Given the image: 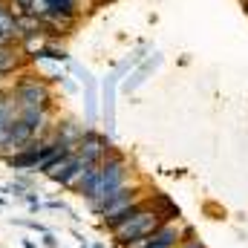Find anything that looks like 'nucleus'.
Listing matches in <instances>:
<instances>
[{"mask_svg":"<svg viewBox=\"0 0 248 248\" xmlns=\"http://www.w3.org/2000/svg\"><path fill=\"white\" fill-rule=\"evenodd\" d=\"M44 208H49V211H66V202L63 199H49V202H44Z\"/></svg>","mask_w":248,"mask_h":248,"instance_id":"5701e85b","label":"nucleus"},{"mask_svg":"<svg viewBox=\"0 0 248 248\" xmlns=\"http://www.w3.org/2000/svg\"><path fill=\"white\" fill-rule=\"evenodd\" d=\"M46 44H49V38H46L44 32H38V35H26V38H20V41H17V49L29 58V63H32L44 49H46Z\"/></svg>","mask_w":248,"mask_h":248,"instance_id":"f8f14e48","label":"nucleus"},{"mask_svg":"<svg viewBox=\"0 0 248 248\" xmlns=\"http://www.w3.org/2000/svg\"><path fill=\"white\" fill-rule=\"evenodd\" d=\"M23 202L29 205V211H32V214H38V211L44 208V202H41V196H38V190H26V196H23Z\"/></svg>","mask_w":248,"mask_h":248,"instance_id":"412c9836","label":"nucleus"},{"mask_svg":"<svg viewBox=\"0 0 248 248\" xmlns=\"http://www.w3.org/2000/svg\"><path fill=\"white\" fill-rule=\"evenodd\" d=\"M81 3L78 0H52V12H63V15H78Z\"/></svg>","mask_w":248,"mask_h":248,"instance_id":"6ab92c4d","label":"nucleus"},{"mask_svg":"<svg viewBox=\"0 0 248 248\" xmlns=\"http://www.w3.org/2000/svg\"><path fill=\"white\" fill-rule=\"evenodd\" d=\"M95 168H98L95 162H87V159H78V162H75V168L69 170V176H66V179L61 182V187H63V190H69V193H78L81 187L87 185V179H90V176L95 173Z\"/></svg>","mask_w":248,"mask_h":248,"instance_id":"6e6552de","label":"nucleus"},{"mask_svg":"<svg viewBox=\"0 0 248 248\" xmlns=\"http://www.w3.org/2000/svg\"><path fill=\"white\" fill-rule=\"evenodd\" d=\"M41 246H44V248H61V246H58V237H55L52 231L41 234Z\"/></svg>","mask_w":248,"mask_h":248,"instance_id":"4be33fe9","label":"nucleus"},{"mask_svg":"<svg viewBox=\"0 0 248 248\" xmlns=\"http://www.w3.org/2000/svg\"><path fill=\"white\" fill-rule=\"evenodd\" d=\"M17 32H20V38L38 35V32H44V20L35 17V15H29V12H23V15H17Z\"/></svg>","mask_w":248,"mask_h":248,"instance_id":"ddd939ff","label":"nucleus"},{"mask_svg":"<svg viewBox=\"0 0 248 248\" xmlns=\"http://www.w3.org/2000/svg\"><path fill=\"white\" fill-rule=\"evenodd\" d=\"M153 248H165V246H153Z\"/></svg>","mask_w":248,"mask_h":248,"instance_id":"c756f323","label":"nucleus"},{"mask_svg":"<svg viewBox=\"0 0 248 248\" xmlns=\"http://www.w3.org/2000/svg\"><path fill=\"white\" fill-rule=\"evenodd\" d=\"M243 6H246V12H248V0H243Z\"/></svg>","mask_w":248,"mask_h":248,"instance_id":"c85d7f7f","label":"nucleus"},{"mask_svg":"<svg viewBox=\"0 0 248 248\" xmlns=\"http://www.w3.org/2000/svg\"><path fill=\"white\" fill-rule=\"evenodd\" d=\"M41 20H44V35L49 41H61L66 35H72L78 26V15H63V12H49Z\"/></svg>","mask_w":248,"mask_h":248,"instance_id":"39448f33","label":"nucleus"},{"mask_svg":"<svg viewBox=\"0 0 248 248\" xmlns=\"http://www.w3.org/2000/svg\"><path fill=\"white\" fill-rule=\"evenodd\" d=\"M12 225H20V228H29V231H35V234H46L49 228L44 225V222H38V219H17V217H12L9 219Z\"/></svg>","mask_w":248,"mask_h":248,"instance_id":"a211bd4d","label":"nucleus"},{"mask_svg":"<svg viewBox=\"0 0 248 248\" xmlns=\"http://www.w3.org/2000/svg\"><path fill=\"white\" fill-rule=\"evenodd\" d=\"M26 12L35 15V17H46V15L52 12V0H32V3L26 6Z\"/></svg>","mask_w":248,"mask_h":248,"instance_id":"f3484780","label":"nucleus"},{"mask_svg":"<svg viewBox=\"0 0 248 248\" xmlns=\"http://www.w3.org/2000/svg\"><path fill=\"white\" fill-rule=\"evenodd\" d=\"M113 147H116V144H113V139H110L107 133H98V130L87 127V130H84V136H81V141L75 144V156L98 165V162L113 150Z\"/></svg>","mask_w":248,"mask_h":248,"instance_id":"20e7f679","label":"nucleus"},{"mask_svg":"<svg viewBox=\"0 0 248 248\" xmlns=\"http://www.w3.org/2000/svg\"><path fill=\"white\" fill-rule=\"evenodd\" d=\"M84 130H87V127L78 122V119H58V122H52V130H49V136H52V141H58V144H66V147H72V150H75V144L81 141Z\"/></svg>","mask_w":248,"mask_h":248,"instance_id":"423d86ee","label":"nucleus"},{"mask_svg":"<svg viewBox=\"0 0 248 248\" xmlns=\"http://www.w3.org/2000/svg\"><path fill=\"white\" fill-rule=\"evenodd\" d=\"M12 95L17 98V107H44V110H52L55 107L52 81H46L44 75H35L29 69H23V72L15 75Z\"/></svg>","mask_w":248,"mask_h":248,"instance_id":"f03ea898","label":"nucleus"},{"mask_svg":"<svg viewBox=\"0 0 248 248\" xmlns=\"http://www.w3.org/2000/svg\"><path fill=\"white\" fill-rule=\"evenodd\" d=\"M147 202H150V208H153L165 222H179V219H182V211L170 202V196H165V193H156V190H153V193L147 196Z\"/></svg>","mask_w":248,"mask_h":248,"instance_id":"1a4fd4ad","label":"nucleus"},{"mask_svg":"<svg viewBox=\"0 0 248 248\" xmlns=\"http://www.w3.org/2000/svg\"><path fill=\"white\" fill-rule=\"evenodd\" d=\"M32 63L29 58L17 49V44H9V46H0V78H9V75H17L23 69H29Z\"/></svg>","mask_w":248,"mask_h":248,"instance_id":"0eeeda50","label":"nucleus"},{"mask_svg":"<svg viewBox=\"0 0 248 248\" xmlns=\"http://www.w3.org/2000/svg\"><path fill=\"white\" fill-rule=\"evenodd\" d=\"M141 199H144V187L141 185H130V182L122 185L107 202H104V208H101V214H98L101 228H104V231H113V228L119 225V219H122L133 205H139Z\"/></svg>","mask_w":248,"mask_h":248,"instance_id":"7ed1b4c3","label":"nucleus"},{"mask_svg":"<svg viewBox=\"0 0 248 248\" xmlns=\"http://www.w3.org/2000/svg\"><path fill=\"white\" fill-rule=\"evenodd\" d=\"M156 63H159V58H153V61H144V63H141V66L136 69V75H133V78H127V84H124V93H133V90H136V87L144 81V75H147V72H150Z\"/></svg>","mask_w":248,"mask_h":248,"instance_id":"4468645a","label":"nucleus"},{"mask_svg":"<svg viewBox=\"0 0 248 248\" xmlns=\"http://www.w3.org/2000/svg\"><path fill=\"white\" fill-rule=\"evenodd\" d=\"M0 193H3V196H12V199H23V196H26V190L17 185V182H3V185H0Z\"/></svg>","mask_w":248,"mask_h":248,"instance_id":"aec40b11","label":"nucleus"},{"mask_svg":"<svg viewBox=\"0 0 248 248\" xmlns=\"http://www.w3.org/2000/svg\"><path fill=\"white\" fill-rule=\"evenodd\" d=\"M61 84H63V90H66V93H75V90H78V84H75V81H69L66 75L61 78Z\"/></svg>","mask_w":248,"mask_h":248,"instance_id":"b1692460","label":"nucleus"},{"mask_svg":"<svg viewBox=\"0 0 248 248\" xmlns=\"http://www.w3.org/2000/svg\"><path fill=\"white\" fill-rule=\"evenodd\" d=\"M78 248H90V246H87V243H81V246H78Z\"/></svg>","mask_w":248,"mask_h":248,"instance_id":"cd10ccee","label":"nucleus"},{"mask_svg":"<svg viewBox=\"0 0 248 248\" xmlns=\"http://www.w3.org/2000/svg\"><path fill=\"white\" fill-rule=\"evenodd\" d=\"M116 84H119V75L110 72L107 81H104V124L107 130H113V122H116Z\"/></svg>","mask_w":248,"mask_h":248,"instance_id":"9b49d317","label":"nucleus"},{"mask_svg":"<svg viewBox=\"0 0 248 248\" xmlns=\"http://www.w3.org/2000/svg\"><path fill=\"white\" fill-rule=\"evenodd\" d=\"M15 182L23 190H38V179H35L32 170H15Z\"/></svg>","mask_w":248,"mask_h":248,"instance_id":"2eb2a0df","label":"nucleus"},{"mask_svg":"<svg viewBox=\"0 0 248 248\" xmlns=\"http://www.w3.org/2000/svg\"><path fill=\"white\" fill-rule=\"evenodd\" d=\"M3 9H6V0H0V12H3Z\"/></svg>","mask_w":248,"mask_h":248,"instance_id":"bb28decb","label":"nucleus"},{"mask_svg":"<svg viewBox=\"0 0 248 248\" xmlns=\"http://www.w3.org/2000/svg\"><path fill=\"white\" fill-rule=\"evenodd\" d=\"M9 44H15V38L6 35V32H0V46H9Z\"/></svg>","mask_w":248,"mask_h":248,"instance_id":"393cba45","label":"nucleus"},{"mask_svg":"<svg viewBox=\"0 0 248 248\" xmlns=\"http://www.w3.org/2000/svg\"><path fill=\"white\" fill-rule=\"evenodd\" d=\"M20 246H23V248H38V243H35V240H23Z\"/></svg>","mask_w":248,"mask_h":248,"instance_id":"a878e982","label":"nucleus"},{"mask_svg":"<svg viewBox=\"0 0 248 248\" xmlns=\"http://www.w3.org/2000/svg\"><path fill=\"white\" fill-rule=\"evenodd\" d=\"M176 248H205V243L196 237V231H193L190 225H185V234H182V240H179Z\"/></svg>","mask_w":248,"mask_h":248,"instance_id":"dca6fc26","label":"nucleus"},{"mask_svg":"<svg viewBox=\"0 0 248 248\" xmlns=\"http://www.w3.org/2000/svg\"><path fill=\"white\" fill-rule=\"evenodd\" d=\"M75 162H78V156H75V150H72V153H66V156H61V159H55V162L44 170V176H46L52 185H61L63 179L69 176V170L75 168Z\"/></svg>","mask_w":248,"mask_h":248,"instance_id":"9d476101","label":"nucleus"},{"mask_svg":"<svg viewBox=\"0 0 248 248\" xmlns=\"http://www.w3.org/2000/svg\"><path fill=\"white\" fill-rule=\"evenodd\" d=\"M162 222H165V219L150 208V202H147V196H144L139 205H133L122 219H119V225L110 231V237H113L116 246H122V243L136 240V237H150Z\"/></svg>","mask_w":248,"mask_h":248,"instance_id":"f257e3e1","label":"nucleus"}]
</instances>
